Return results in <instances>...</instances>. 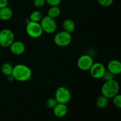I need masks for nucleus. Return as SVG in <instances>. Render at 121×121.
Returning a JSON list of instances; mask_svg holds the SVG:
<instances>
[{"label": "nucleus", "instance_id": "nucleus-1", "mask_svg": "<svg viewBox=\"0 0 121 121\" xmlns=\"http://www.w3.org/2000/svg\"><path fill=\"white\" fill-rule=\"evenodd\" d=\"M11 75L14 80L26 82L32 76V71L29 67L23 64H18L14 66Z\"/></svg>", "mask_w": 121, "mask_h": 121}, {"label": "nucleus", "instance_id": "nucleus-2", "mask_svg": "<svg viewBox=\"0 0 121 121\" xmlns=\"http://www.w3.org/2000/svg\"><path fill=\"white\" fill-rule=\"evenodd\" d=\"M119 84L115 79L105 81L101 88L102 95L108 99L113 98L119 92Z\"/></svg>", "mask_w": 121, "mask_h": 121}, {"label": "nucleus", "instance_id": "nucleus-3", "mask_svg": "<svg viewBox=\"0 0 121 121\" xmlns=\"http://www.w3.org/2000/svg\"><path fill=\"white\" fill-rule=\"evenodd\" d=\"M54 98L59 104H67L70 101L72 95L68 88L65 86H60L56 91Z\"/></svg>", "mask_w": 121, "mask_h": 121}, {"label": "nucleus", "instance_id": "nucleus-4", "mask_svg": "<svg viewBox=\"0 0 121 121\" xmlns=\"http://www.w3.org/2000/svg\"><path fill=\"white\" fill-rule=\"evenodd\" d=\"M72 41L71 33L66 31H61L57 33L54 37V42L57 46L60 47H66L69 46Z\"/></svg>", "mask_w": 121, "mask_h": 121}, {"label": "nucleus", "instance_id": "nucleus-5", "mask_svg": "<svg viewBox=\"0 0 121 121\" xmlns=\"http://www.w3.org/2000/svg\"><path fill=\"white\" fill-rule=\"evenodd\" d=\"M26 32L30 37L37 39L42 35L43 31L40 22L30 21L27 24Z\"/></svg>", "mask_w": 121, "mask_h": 121}, {"label": "nucleus", "instance_id": "nucleus-6", "mask_svg": "<svg viewBox=\"0 0 121 121\" xmlns=\"http://www.w3.org/2000/svg\"><path fill=\"white\" fill-rule=\"evenodd\" d=\"M40 23L43 32L47 34L54 33L57 29V23L55 19L50 17L48 15L43 17Z\"/></svg>", "mask_w": 121, "mask_h": 121}, {"label": "nucleus", "instance_id": "nucleus-7", "mask_svg": "<svg viewBox=\"0 0 121 121\" xmlns=\"http://www.w3.org/2000/svg\"><path fill=\"white\" fill-rule=\"evenodd\" d=\"M14 34L11 30L5 28L0 31V46L8 47L14 41Z\"/></svg>", "mask_w": 121, "mask_h": 121}, {"label": "nucleus", "instance_id": "nucleus-8", "mask_svg": "<svg viewBox=\"0 0 121 121\" xmlns=\"http://www.w3.org/2000/svg\"><path fill=\"white\" fill-rule=\"evenodd\" d=\"M93 63V59L91 56L89 54H83L78 59L77 66L81 70L87 71L89 70Z\"/></svg>", "mask_w": 121, "mask_h": 121}, {"label": "nucleus", "instance_id": "nucleus-9", "mask_svg": "<svg viewBox=\"0 0 121 121\" xmlns=\"http://www.w3.org/2000/svg\"><path fill=\"white\" fill-rule=\"evenodd\" d=\"M91 75L96 79L102 78L104 73L106 72L105 66L101 63H94L89 70Z\"/></svg>", "mask_w": 121, "mask_h": 121}, {"label": "nucleus", "instance_id": "nucleus-10", "mask_svg": "<svg viewBox=\"0 0 121 121\" xmlns=\"http://www.w3.org/2000/svg\"><path fill=\"white\" fill-rule=\"evenodd\" d=\"M9 47L11 52L15 55L22 54L26 49L24 44L20 41H14Z\"/></svg>", "mask_w": 121, "mask_h": 121}, {"label": "nucleus", "instance_id": "nucleus-11", "mask_svg": "<svg viewBox=\"0 0 121 121\" xmlns=\"http://www.w3.org/2000/svg\"><path fill=\"white\" fill-rule=\"evenodd\" d=\"M53 113L57 118H63L67 113L68 109L66 104L58 103L55 107L53 109Z\"/></svg>", "mask_w": 121, "mask_h": 121}, {"label": "nucleus", "instance_id": "nucleus-12", "mask_svg": "<svg viewBox=\"0 0 121 121\" xmlns=\"http://www.w3.org/2000/svg\"><path fill=\"white\" fill-rule=\"evenodd\" d=\"M108 70L113 74H119L121 73V62L118 60H112L108 64Z\"/></svg>", "mask_w": 121, "mask_h": 121}, {"label": "nucleus", "instance_id": "nucleus-13", "mask_svg": "<svg viewBox=\"0 0 121 121\" xmlns=\"http://www.w3.org/2000/svg\"><path fill=\"white\" fill-rule=\"evenodd\" d=\"M13 11L8 7L0 8V20L7 21L13 16Z\"/></svg>", "mask_w": 121, "mask_h": 121}, {"label": "nucleus", "instance_id": "nucleus-14", "mask_svg": "<svg viewBox=\"0 0 121 121\" xmlns=\"http://www.w3.org/2000/svg\"><path fill=\"white\" fill-rule=\"evenodd\" d=\"M75 23L74 21L70 19L65 20L63 22V28L66 31L69 33H73L75 30Z\"/></svg>", "mask_w": 121, "mask_h": 121}, {"label": "nucleus", "instance_id": "nucleus-15", "mask_svg": "<svg viewBox=\"0 0 121 121\" xmlns=\"http://www.w3.org/2000/svg\"><path fill=\"white\" fill-rule=\"evenodd\" d=\"M109 104V99L103 95L98 97L96 100V105L97 107L100 109H104L108 106Z\"/></svg>", "mask_w": 121, "mask_h": 121}, {"label": "nucleus", "instance_id": "nucleus-16", "mask_svg": "<svg viewBox=\"0 0 121 121\" xmlns=\"http://www.w3.org/2000/svg\"><path fill=\"white\" fill-rule=\"evenodd\" d=\"M60 13H61V11L58 6H53L48 9L47 15L50 17L55 19L60 15Z\"/></svg>", "mask_w": 121, "mask_h": 121}, {"label": "nucleus", "instance_id": "nucleus-17", "mask_svg": "<svg viewBox=\"0 0 121 121\" xmlns=\"http://www.w3.org/2000/svg\"><path fill=\"white\" fill-rule=\"evenodd\" d=\"M13 66L9 63H5L2 65L1 67V72L4 75L8 76L11 75L13 70Z\"/></svg>", "mask_w": 121, "mask_h": 121}, {"label": "nucleus", "instance_id": "nucleus-18", "mask_svg": "<svg viewBox=\"0 0 121 121\" xmlns=\"http://www.w3.org/2000/svg\"><path fill=\"white\" fill-rule=\"evenodd\" d=\"M30 20L34 22H40L43 18V15L39 11H34L31 13L30 15Z\"/></svg>", "mask_w": 121, "mask_h": 121}, {"label": "nucleus", "instance_id": "nucleus-19", "mask_svg": "<svg viewBox=\"0 0 121 121\" xmlns=\"http://www.w3.org/2000/svg\"><path fill=\"white\" fill-rule=\"evenodd\" d=\"M58 104L57 101L55 98H49L46 101V106L50 109H53L56 106V105Z\"/></svg>", "mask_w": 121, "mask_h": 121}, {"label": "nucleus", "instance_id": "nucleus-20", "mask_svg": "<svg viewBox=\"0 0 121 121\" xmlns=\"http://www.w3.org/2000/svg\"><path fill=\"white\" fill-rule=\"evenodd\" d=\"M113 104L118 108L121 109V94H117L113 98Z\"/></svg>", "mask_w": 121, "mask_h": 121}, {"label": "nucleus", "instance_id": "nucleus-21", "mask_svg": "<svg viewBox=\"0 0 121 121\" xmlns=\"http://www.w3.org/2000/svg\"><path fill=\"white\" fill-rule=\"evenodd\" d=\"M115 78V74H113L112 72H111L110 71L108 70L105 72L104 76L102 77V79H104L105 81H108V80H113Z\"/></svg>", "mask_w": 121, "mask_h": 121}, {"label": "nucleus", "instance_id": "nucleus-22", "mask_svg": "<svg viewBox=\"0 0 121 121\" xmlns=\"http://www.w3.org/2000/svg\"><path fill=\"white\" fill-rule=\"evenodd\" d=\"M98 3L103 7H109L113 4V0H98Z\"/></svg>", "mask_w": 121, "mask_h": 121}, {"label": "nucleus", "instance_id": "nucleus-23", "mask_svg": "<svg viewBox=\"0 0 121 121\" xmlns=\"http://www.w3.org/2000/svg\"><path fill=\"white\" fill-rule=\"evenodd\" d=\"M46 4V0H34V5L37 8H41Z\"/></svg>", "mask_w": 121, "mask_h": 121}, {"label": "nucleus", "instance_id": "nucleus-24", "mask_svg": "<svg viewBox=\"0 0 121 121\" xmlns=\"http://www.w3.org/2000/svg\"><path fill=\"white\" fill-rule=\"evenodd\" d=\"M46 2L50 7L58 6L61 2V0H46Z\"/></svg>", "mask_w": 121, "mask_h": 121}, {"label": "nucleus", "instance_id": "nucleus-25", "mask_svg": "<svg viewBox=\"0 0 121 121\" xmlns=\"http://www.w3.org/2000/svg\"><path fill=\"white\" fill-rule=\"evenodd\" d=\"M8 4V0H0V8L7 7Z\"/></svg>", "mask_w": 121, "mask_h": 121}]
</instances>
